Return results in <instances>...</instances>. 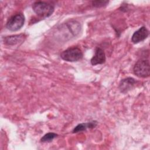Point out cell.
Segmentation results:
<instances>
[{
    "label": "cell",
    "mask_w": 150,
    "mask_h": 150,
    "mask_svg": "<svg viewBox=\"0 0 150 150\" xmlns=\"http://www.w3.org/2000/svg\"><path fill=\"white\" fill-rule=\"evenodd\" d=\"M32 9L38 16L42 18L50 16L54 10L53 5L43 1H37L33 4Z\"/></svg>",
    "instance_id": "6da1fadb"
},
{
    "label": "cell",
    "mask_w": 150,
    "mask_h": 150,
    "mask_svg": "<svg viewBox=\"0 0 150 150\" xmlns=\"http://www.w3.org/2000/svg\"><path fill=\"white\" fill-rule=\"evenodd\" d=\"M134 73L139 77L146 78L150 75V64L148 59H141L138 60L134 67Z\"/></svg>",
    "instance_id": "7a4b0ae2"
},
{
    "label": "cell",
    "mask_w": 150,
    "mask_h": 150,
    "mask_svg": "<svg viewBox=\"0 0 150 150\" xmlns=\"http://www.w3.org/2000/svg\"><path fill=\"white\" fill-rule=\"evenodd\" d=\"M60 57L65 61L74 62L81 60L83 57V54L80 48L72 47L63 51L60 54Z\"/></svg>",
    "instance_id": "3957f363"
},
{
    "label": "cell",
    "mask_w": 150,
    "mask_h": 150,
    "mask_svg": "<svg viewBox=\"0 0 150 150\" xmlns=\"http://www.w3.org/2000/svg\"><path fill=\"white\" fill-rule=\"evenodd\" d=\"M25 20V16L22 13H17L8 19L6 24V27L11 31H17L23 26Z\"/></svg>",
    "instance_id": "277c9868"
},
{
    "label": "cell",
    "mask_w": 150,
    "mask_h": 150,
    "mask_svg": "<svg viewBox=\"0 0 150 150\" xmlns=\"http://www.w3.org/2000/svg\"><path fill=\"white\" fill-rule=\"evenodd\" d=\"M149 35V31L145 26H142L135 31L132 36L131 41L134 43H138L144 40Z\"/></svg>",
    "instance_id": "5b68a950"
},
{
    "label": "cell",
    "mask_w": 150,
    "mask_h": 150,
    "mask_svg": "<svg viewBox=\"0 0 150 150\" xmlns=\"http://www.w3.org/2000/svg\"><path fill=\"white\" fill-rule=\"evenodd\" d=\"M105 54L104 50L100 48L96 47L95 49V53L93 57L91 59V64L93 66L97 64H103L105 62Z\"/></svg>",
    "instance_id": "8992f818"
},
{
    "label": "cell",
    "mask_w": 150,
    "mask_h": 150,
    "mask_svg": "<svg viewBox=\"0 0 150 150\" xmlns=\"http://www.w3.org/2000/svg\"><path fill=\"white\" fill-rule=\"evenodd\" d=\"M136 83V81L132 77H127L121 80L119 84V89L122 93H126L131 90Z\"/></svg>",
    "instance_id": "52a82bcc"
},
{
    "label": "cell",
    "mask_w": 150,
    "mask_h": 150,
    "mask_svg": "<svg viewBox=\"0 0 150 150\" xmlns=\"http://www.w3.org/2000/svg\"><path fill=\"white\" fill-rule=\"evenodd\" d=\"M26 36L23 34L9 36L4 38V43L8 45H15L24 41Z\"/></svg>",
    "instance_id": "ba28073f"
},
{
    "label": "cell",
    "mask_w": 150,
    "mask_h": 150,
    "mask_svg": "<svg viewBox=\"0 0 150 150\" xmlns=\"http://www.w3.org/2000/svg\"><path fill=\"white\" fill-rule=\"evenodd\" d=\"M97 122L96 121H93L86 123H81L76 125L73 130V133H77L86 131L87 128H93L97 126Z\"/></svg>",
    "instance_id": "9c48e42d"
},
{
    "label": "cell",
    "mask_w": 150,
    "mask_h": 150,
    "mask_svg": "<svg viewBox=\"0 0 150 150\" xmlns=\"http://www.w3.org/2000/svg\"><path fill=\"white\" fill-rule=\"evenodd\" d=\"M57 134L53 132H48L44 135L40 139V141L42 142H51L54 138L57 137Z\"/></svg>",
    "instance_id": "30bf717a"
},
{
    "label": "cell",
    "mask_w": 150,
    "mask_h": 150,
    "mask_svg": "<svg viewBox=\"0 0 150 150\" xmlns=\"http://www.w3.org/2000/svg\"><path fill=\"white\" fill-rule=\"evenodd\" d=\"M108 3V1H103V0H97V1H92V5L94 7L100 8L107 5Z\"/></svg>",
    "instance_id": "8fae6325"
}]
</instances>
